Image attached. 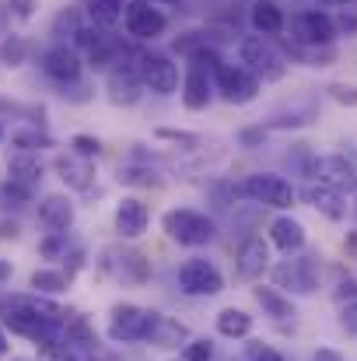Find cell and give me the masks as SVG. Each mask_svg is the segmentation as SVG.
<instances>
[{
  "label": "cell",
  "instance_id": "cell-32",
  "mask_svg": "<svg viewBox=\"0 0 357 361\" xmlns=\"http://www.w3.org/2000/svg\"><path fill=\"white\" fill-rule=\"evenodd\" d=\"M25 53H28V42H25L21 35H11V39L0 46V60H4L7 67H21V63H25Z\"/></svg>",
  "mask_w": 357,
  "mask_h": 361
},
{
  "label": "cell",
  "instance_id": "cell-26",
  "mask_svg": "<svg viewBox=\"0 0 357 361\" xmlns=\"http://www.w3.org/2000/svg\"><path fill=\"white\" fill-rule=\"evenodd\" d=\"M249 330H252V316L245 312V309H221L218 312V334L221 337H249Z\"/></svg>",
  "mask_w": 357,
  "mask_h": 361
},
{
  "label": "cell",
  "instance_id": "cell-36",
  "mask_svg": "<svg viewBox=\"0 0 357 361\" xmlns=\"http://www.w3.org/2000/svg\"><path fill=\"white\" fill-rule=\"evenodd\" d=\"M333 25H337V32H344V35H357V7H344V11L333 18Z\"/></svg>",
  "mask_w": 357,
  "mask_h": 361
},
{
  "label": "cell",
  "instance_id": "cell-7",
  "mask_svg": "<svg viewBox=\"0 0 357 361\" xmlns=\"http://www.w3.org/2000/svg\"><path fill=\"white\" fill-rule=\"evenodd\" d=\"M179 288L186 295H218V291H225V277L211 259L193 256L179 267Z\"/></svg>",
  "mask_w": 357,
  "mask_h": 361
},
{
  "label": "cell",
  "instance_id": "cell-4",
  "mask_svg": "<svg viewBox=\"0 0 357 361\" xmlns=\"http://www.w3.org/2000/svg\"><path fill=\"white\" fill-rule=\"evenodd\" d=\"M158 312L140 309V305H116L113 319H109V337L116 344H130V341H147L151 326H154Z\"/></svg>",
  "mask_w": 357,
  "mask_h": 361
},
{
  "label": "cell",
  "instance_id": "cell-20",
  "mask_svg": "<svg viewBox=\"0 0 357 361\" xmlns=\"http://www.w3.org/2000/svg\"><path fill=\"white\" fill-rule=\"evenodd\" d=\"M305 200H308L315 211H322L330 221H340V218L347 214L344 193H337V190H330V186H322V183H308V190H305Z\"/></svg>",
  "mask_w": 357,
  "mask_h": 361
},
{
  "label": "cell",
  "instance_id": "cell-48",
  "mask_svg": "<svg viewBox=\"0 0 357 361\" xmlns=\"http://www.w3.org/2000/svg\"><path fill=\"white\" fill-rule=\"evenodd\" d=\"M354 214H357V207H354Z\"/></svg>",
  "mask_w": 357,
  "mask_h": 361
},
{
  "label": "cell",
  "instance_id": "cell-19",
  "mask_svg": "<svg viewBox=\"0 0 357 361\" xmlns=\"http://www.w3.org/2000/svg\"><path fill=\"white\" fill-rule=\"evenodd\" d=\"M7 176H11L14 186L32 190V186L42 179V161H39L35 154H28V151H14V154L7 158Z\"/></svg>",
  "mask_w": 357,
  "mask_h": 361
},
{
  "label": "cell",
  "instance_id": "cell-9",
  "mask_svg": "<svg viewBox=\"0 0 357 361\" xmlns=\"http://www.w3.org/2000/svg\"><path fill=\"white\" fill-rule=\"evenodd\" d=\"M312 183H322V186L344 193V190H354L357 186V172L344 154H319L312 161Z\"/></svg>",
  "mask_w": 357,
  "mask_h": 361
},
{
  "label": "cell",
  "instance_id": "cell-22",
  "mask_svg": "<svg viewBox=\"0 0 357 361\" xmlns=\"http://www.w3.org/2000/svg\"><path fill=\"white\" fill-rule=\"evenodd\" d=\"M249 18H252V28H256L263 39H266V35H280L284 25H287V21H284V11H280L273 0H256Z\"/></svg>",
  "mask_w": 357,
  "mask_h": 361
},
{
  "label": "cell",
  "instance_id": "cell-42",
  "mask_svg": "<svg viewBox=\"0 0 357 361\" xmlns=\"http://www.w3.org/2000/svg\"><path fill=\"white\" fill-rule=\"evenodd\" d=\"M0 232H4L7 239H14V235H18V225H14V221H4V225H0Z\"/></svg>",
  "mask_w": 357,
  "mask_h": 361
},
{
  "label": "cell",
  "instance_id": "cell-33",
  "mask_svg": "<svg viewBox=\"0 0 357 361\" xmlns=\"http://www.w3.org/2000/svg\"><path fill=\"white\" fill-rule=\"evenodd\" d=\"M77 28H81V14H77V7H67V11H60L56 14V21H53V35H77Z\"/></svg>",
  "mask_w": 357,
  "mask_h": 361
},
{
  "label": "cell",
  "instance_id": "cell-2",
  "mask_svg": "<svg viewBox=\"0 0 357 361\" xmlns=\"http://www.w3.org/2000/svg\"><path fill=\"white\" fill-rule=\"evenodd\" d=\"M161 228H165V235L172 242H179V245H207V242L218 235V225L207 218V214H200V211H168L165 218H161Z\"/></svg>",
  "mask_w": 357,
  "mask_h": 361
},
{
  "label": "cell",
  "instance_id": "cell-21",
  "mask_svg": "<svg viewBox=\"0 0 357 361\" xmlns=\"http://www.w3.org/2000/svg\"><path fill=\"white\" fill-rule=\"evenodd\" d=\"M39 221L46 225V228H53V232H67L70 228V221H74V204L67 200V197H46L42 204H39Z\"/></svg>",
  "mask_w": 357,
  "mask_h": 361
},
{
  "label": "cell",
  "instance_id": "cell-16",
  "mask_svg": "<svg viewBox=\"0 0 357 361\" xmlns=\"http://www.w3.org/2000/svg\"><path fill=\"white\" fill-rule=\"evenodd\" d=\"M147 221H151V214H147V204L144 200H137V197H123L116 207V232L123 239H140L144 232H147Z\"/></svg>",
  "mask_w": 357,
  "mask_h": 361
},
{
  "label": "cell",
  "instance_id": "cell-43",
  "mask_svg": "<svg viewBox=\"0 0 357 361\" xmlns=\"http://www.w3.org/2000/svg\"><path fill=\"white\" fill-rule=\"evenodd\" d=\"M347 249H351V252H357V232H351V235H347Z\"/></svg>",
  "mask_w": 357,
  "mask_h": 361
},
{
  "label": "cell",
  "instance_id": "cell-6",
  "mask_svg": "<svg viewBox=\"0 0 357 361\" xmlns=\"http://www.w3.org/2000/svg\"><path fill=\"white\" fill-rule=\"evenodd\" d=\"M102 270L113 274L123 284H147V277H151V263H147L144 252H137V249H116V245L102 252Z\"/></svg>",
  "mask_w": 357,
  "mask_h": 361
},
{
  "label": "cell",
  "instance_id": "cell-12",
  "mask_svg": "<svg viewBox=\"0 0 357 361\" xmlns=\"http://www.w3.org/2000/svg\"><path fill=\"white\" fill-rule=\"evenodd\" d=\"M277 284H291L298 295H312L315 291V281H319V259L315 256H298V259H287L273 270Z\"/></svg>",
  "mask_w": 357,
  "mask_h": 361
},
{
  "label": "cell",
  "instance_id": "cell-35",
  "mask_svg": "<svg viewBox=\"0 0 357 361\" xmlns=\"http://www.w3.org/2000/svg\"><path fill=\"white\" fill-rule=\"evenodd\" d=\"M70 147H74V154H81V158H99L102 154V140L99 137H88V133H77L74 140H70Z\"/></svg>",
  "mask_w": 357,
  "mask_h": 361
},
{
  "label": "cell",
  "instance_id": "cell-28",
  "mask_svg": "<svg viewBox=\"0 0 357 361\" xmlns=\"http://www.w3.org/2000/svg\"><path fill=\"white\" fill-rule=\"evenodd\" d=\"M109 92H113V102L116 106H133L140 99V81L130 71H113L109 74Z\"/></svg>",
  "mask_w": 357,
  "mask_h": 361
},
{
  "label": "cell",
  "instance_id": "cell-13",
  "mask_svg": "<svg viewBox=\"0 0 357 361\" xmlns=\"http://www.w3.org/2000/svg\"><path fill=\"white\" fill-rule=\"evenodd\" d=\"M4 323H7V330L11 334H21V337H28V341H42V337H49V334H56V326H49L46 319H39L28 305H21V302H14L7 312H4Z\"/></svg>",
  "mask_w": 357,
  "mask_h": 361
},
{
  "label": "cell",
  "instance_id": "cell-41",
  "mask_svg": "<svg viewBox=\"0 0 357 361\" xmlns=\"http://www.w3.org/2000/svg\"><path fill=\"white\" fill-rule=\"evenodd\" d=\"M312 361H344V355L333 351V348H319V351L312 355Z\"/></svg>",
  "mask_w": 357,
  "mask_h": 361
},
{
  "label": "cell",
  "instance_id": "cell-44",
  "mask_svg": "<svg viewBox=\"0 0 357 361\" xmlns=\"http://www.w3.org/2000/svg\"><path fill=\"white\" fill-rule=\"evenodd\" d=\"M7 277H11V267H7V263H0V284H4Z\"/></svg>",
  "mask_w": 357,
  "mask_h": 361
},
{
  "label": "cell",
  "instance_id": "cell-39",
  "mask_svg": "<svg viewBox=\"0 0 357 361\" xmlns=\"http://www.w3.org/2000/svg\"><path fill=\"white\" fill-rule=\"evenodd\" d=\"M211 355H214L211 341H193V344H189V351H186V358L189 361H211Z\"/></svg>",
  "mask_w": 357,
  "mask_h": 361
},
{
  "label": "cell",
  "instance_id": "cell-1",
  "mask_svg": "<svg viewBox=\"0 0 357 361\" xmlns=\"http://www.w3.org/2000/svg\"><path fill=\"white\" fill-rule=\"evenodd\" d=\"M238 56H242V67L263 85V81H280L284 74H287V63H284V56L270 46V39H263V35H249V39H242V46H238Z\"/></svg>",
  "mask_w": 357,
  "mask_h": 361
},
{
  "label": "cell",
  "instance_id": "cell-5",
  "mask_svg": "<svg viewBox=\"0 0 357 361\" xmlns=\"http://www.w3.org/2000/svg\"><path fill=\"white\" fill-rule=\"evenodd\" d=\"M291 35L294 42L301 46H312V49H330V42L337 39V25L326 11H298L291 18Z\"/></svg>",
  "mask_w": 357,
  "mask_h": 361
},
{
  "label": "cell",
  "instance_id": "cell-29",
  "mask_svg": "<svg viewBox=\"0 0 357 361\" xmlns=\"http://www.w3.org/2000/svg\"><path fill=\"white\" fill-rule=\"evenodd\" d=\"M84 11L95 28H113L123 18V0H84Z\"/></svg>",
  "mask_w": 357,
  "mask_h": 361
},
{
  "label": "cell",
  "instance_id": "cell-31",
  "mask_svg": "<svg viewBox=\"0 0 357 361\" xmlns=\"http://www.w3.org/2000/svg\"><path fill=\"white\" fill-rule=\"evenodd\" d=\"M67 284H70V277L60 274V270H35V274H32V288H35V291H53V295H56V291H63Z\"/></svg>",
  "mask_w": 357,
  "mask_h": 361
},
{
  "label": "cell",
  "instance_id": "cell-23",
  "mask_svg": "<svg viewBox=\"0 0 357 361\" xmlns=\"http://www.w3.org/2000/svg\"><path fill=\"white\" fill-rule=\"evenodd\" d=\"M270 239L273 245L280 249V252H298L301 245H305V228H301V221H294V218H277L273 225H270Z\"/></svg>",
  "mask_w": 357,
  "mask_h": 361
},
{
  "label": "cell",
  "instance_id": "cell-25",
  "mask_svg": "<svg viewBox=\"0 0 357 361\" xmlns=\"http://www.w3.org/2000/svg\"><path fill=\"white\" fill-rule=\"evenodd\" d=\"M256 302H259V305H263V312H266V316H273V319H291V316H294L291 298H287V295H280L277 288L259 284V288H256Z\"/></svg>",
  "mask_w": 357,
  "mask_h": 361
},
{
  "label": "cell",
  "instance_id": "cell-11",
  "mask_svg": "<svg viewBox=\"0 0 357 361\" xmlns=\"http://www.w3.org/2000/svg\"><path fill=\"white\" fill-rule=\"evenodd\" d=\"M123 25H126V32H130L133 39H158V35L165 32L168 18H165L158 7H151L147 0H133V4H126V11H123Z\"/></svg>",
  "mask_w": 357,
  "mask_h": 361
},
{
  "label": "cell",
  "instance_id": "cell-30",
  "mask_svg": "<svg viewBox=\"0 0 357 361\" xmlns=\"http://www.w3.org/2000/svg\"><path fill=\"white\" fill-rule=\"evenodd\" d=\"M18 302H21V305H28V309H32L39 319H46L49 326H60V323H63V316H67L60 305H53V302H46V298H18Z\"/></svg>",
  "mask_w": 357,
  "mask_h": 361
},
{
  "label": "cell",
  "instance_id": "cell-10",
  "mask_svg": "<svg viewBox=\"0 0 357 361\" xmlns=\"http://www.w3.org/2000/svg\"><path fill=\"white\" fill-rule=\"evenodd\" d=\"M140 81L154 95H172L179 88V67L161 53H144L140 56Z\"/></svg>",
  "mask_w": 357,
  "mask_h": 361
},
{
  "label": "cell",
  "instance_id": "cell-34",
  "mask_svg": "<svg viewBox=\"0 0 357 361\" xmlns=\"http://www.w3.org/2000/svg\"><path fill=\"white\" fill-rule=\"evenodd\" d=\"M11 144H14L18 151H28V154H35V147L49 144V137H46V133H39V130H21V133H14V137H11Z\"/></svg>",
  "mask_w": 357,
  "mask_h": 361
},
{
  "label": "cell",
  "instance_id": "cell-46",
  "mask_svg": "<svg viewBox=\"0 0 357 361\" xmlns=\"http://www.w3.org/2000/svg\"><path fill=\"white\" fill-rule=\"evenodd\" d=\"M7 355V341H4V334H0V358Z\"/></svg>",
  "mask_w": 357,
  "mask_h": 361
},
{
  "label": "cell",
  "instance_id": "cell-47",
  "mask_svg": "<svg viewBox=\"0 0 357 361\" xmlns=\"http://www.w3.org/2000/svg\"><path fill=\"white\" fill-rule=\"evenodd\" d=\"M168 4H175V0H168Z\"/></svg>",
  "mask_w": 357,
  "mask_h": 361
},
{
  "label": "cell",
  "instance_id": "cell-27",
  "mask_svg": "<svg viewBox=\"0 0 357 361\" xmlns=\"http://www.w3.org/2000/svg\"><path fill=\"white\" fill-rule=\"evenodd\" d=\"M189 334H186V326L182 323H175V319H165V316H158L154 319V326H151V344L154 348H179V341H186Z\"/></svg>",
  "mask_w": 357,
  "mask_h": 361
},
{
  "label": "cell",
  "instance_id": "cell-15",
  "mask_svg": "<svg viewBox=\"0 0 357 361\" xmlns=\"http://www.w3.org/2000/svg\"><path fill=\"white\" fill-rule=\"evenodd\" d=\"M211 78H214V74L203 71V67H196V63L186 67V78H182V106H186L189 113L207 109V102H211V88H214Z\"/></svg>",
  "mask_w": 357,
  "mask_h": 361
},
{
  "label": "cell",
  "instance_id": "cell-18",
  "mask_svg": "<svg viewBox=\"0 0 357 361\" xmlns=\"http://www.w3.org/2000/svg\"><path fill=\"white\" fill-rule=\"evenodd\" d=\"M56 172H60V179H63L67 186H74V190H92V183H95V165H92L88 158L74 154V151L56 158Z\"/></svg>",
  "mask_w": 357,
  "mask_h": 361
},
{
  "label": "cell",
  "instance_id": "cell-24",
  "mask_svg": "<svg viewBox=\"0 0 357 361\" xmlns=\"http://www.w3.org/2000/svg\"><path fill=\"white\" fill-rule=\"evenodd\" d=\"M88 60H92V67H99V71H116L119 63L126 60V46H123V39H116V35H106V39L88 53Z\"/></svg>",
  "mask_w": 357,
  "mask_h": 361
},
{
  "label": "cell",
  "instance_id": "cell-3",
  "mask_svg": "<svg viewBox=\"0 0 357 361\" xmlns=\"http://www.w3.org/2000/svg\"><path fill=\"white\" fill-rule=\"evenodd\" d=\"M238 193L249 197V200H256V204H263V207H277V211H284V207L294 204V186H291L284 176H273V172L249 176V179L238 186Z\"/></svg>",
  "mask_w": 357,
  "mask_h": 361
},
{
  "label": "cell",
  "instance_id": "cell-45",
  "mask_svg": "<svg viewBox=\"0 0 357 361\" xmlns=\"http://www.w3.org/2000/svg\"><path fill=\"white\" fill-rule=\"evenodd\" d=\"M322 4H330V7H344V4H351V0H322Z\"/></svg>",
  "mask_w": 357,
  "mask_h": 361
},
{
  "label": "cell",
  "instance_id": "cell-37",
  "mask_svg": "<svg viewBox=\"0 0 357 361\" xmlns=\"http://www.w3.org/2000/svg\"><path fill=\"white\" fill-rule=\"evenodd\" d=\"M330 95L344 106H357V88L354 85H330Z\"/></svg>",
  "mask_w": 357,
  "mask_h": 361
},
{
  "label": "cell",
  "instance_id": "cell-17",
  "mask_svg": "<svg viewBox=\"0 0 357 361\" xmlns=\"http://www.w3.org/2000/svg\"><path fill=\"white\" fill-rule=\"evenodd\" d=\"M235 267H238V277H242V281H259V277L270 270V249H266V242L245 239L235 256Z\"/></svg>",
  "mask_w": 357,
  "mask_h": 361
},
{
  "label": "cell",
  "instance_id": "cell-14",
  "mask_svg": "<svg viewBox=\"0 0 357 361\" xmlns=\"http://www.w3.org/2000/svg\"><path fill=\"white\" fill-rule=\"evenodd\" d=\"M42 71H46L53 81H77V78H81V56H77L70 46L56 42V46H49V49L42 53Z\"/></svg>",
  "mask_w": 357,
  "mask_h": 361
},
{
  "label": "cell",
  "instance_id": "cell-38",
  "mask_svg": "<svg viewBox=\"0 0 357 361\" xmlns=\"http://www.w3.org/2000/svg\"><path fill=\"white\" fill-rule=\"evenodd\" d=\"M249 361H284V355H277L266 344H249Z\"/></svg>",
  "mask_w": 357,
  "mask_h": 361
},
{
  "label": "cell",
  "instance_id": "cell-40",
  "mask_svg": "<svg viewBox=\"0 0 357 361\" xmlns=\"http://www.w3.org/2000/svg\"><path fill=\"white\" fill-rule=\"evenodd\" d=\"M7 7H14V14H18V18H32L35 0H7Z\"/></svg>",
  "mask_w": 357,
  "mask_h": 361
},
{
  "label": "cell",
  "instance_id": "cell-8",
  "mask_svg": "<svg viewBox=\"0 0 357 361\" xmlns=\"http://www.w3.org/2000/svg\"><path fill=\"white\" fill-rule=\"evenodd\" d=\"M214 85H218V92L232 102V106H245V102H252L256 95H259V81L242 67V63H225L221 60V67L214 71Z\"/></svg>",
  "mask_w": 357,
  "mask_h": 361
}]
</instances>
